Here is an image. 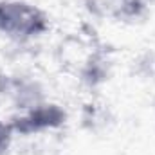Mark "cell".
<instances>
[{
  "label": "cell",
  "instance_id": "obj_4",
  "mask_svg": "<svg viewBox=\"0 0 155 155\" xmlns=\"http://www.w3.org/2000/svg\"><path fill=\"white\" fill-rule=\"evenodd\" d=\"M13 137H15V134H13V130H11L9 121H5V119L0 117V153H4V152L11 146Z\"/></svg>",
  "mask_w": 155,
  "mask_h": 155
},
{
  "label": "cell",
  "instance_id": "obj_3",
  "mask_svg": "<svg viewBox=\"0 0 155 155\" xmlns=\"http://www.w3.org/2000/svg\"><path fill=\"white\" fill-rule=\"evenodd\" d=\"M155 0H90V11L119 22H134L143 18Z\"/></svg>",
  "mask_w": 155,
  "mask_h": 155
},
{
  "label": "cell",
  "instance_id": "obj_1",
  "mask_svg": "<svg viewBox=\"0 0 155 155\" xmlns=\"http://www.w3.org/2000/svg\"><path fill=\"white\" fill-rule=\"evenodd\" d=\"M51 29L49 15L29 0H0V36L11 41H33Z\"/></svg>",
  "mask_w": 155,
  "mask_h": 155
},
{
  "label": "cell",
  "instance_id": "obj_2",
  "mask_svg": "<svg viewBox=\"0 0 155 155\" xmlns=\"http://www.w3.org/2000/svg\"><path fill=\"white\" fill-rule=\"evenodd\" d=\"M7 121L15 135L27 137V135H38L43 132L58 130L60 126L65 124L67 112L60 105L43 99L24 110H16Z\"/></svg>",
  "mask_w": 155,
  "mask_h": 155
}]
</instances>
